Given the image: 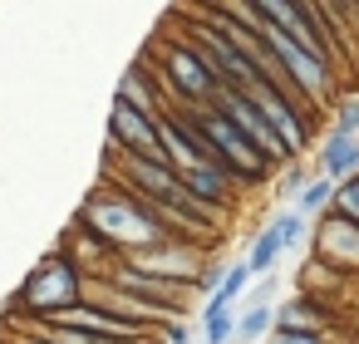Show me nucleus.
Instances as JSON below:
<instances>
[{
    "label": "nucleus",
    "instance_id": "1",
    "mask_svg": "<svg viewBox=\"0 0 359 344\" xmlns=\"http://www.w3.org/2000/svg\"><path fill=\"white\" fill-rule=\"evenodd\" d=\"M109 182H114V177H109ZM79 226H84L89 236H99L114 256H133V251H148V246H163V241H182V236H172L168 216H163L148 197H138L133 187H123V182H114V192L99 187V192L84 202Z\"/></svg>",
    "mask_w": 359,
    "mask_h": 344
},
{
    "label": "nucleus",
    "instance_id": "2",
    "mask_svg": "<svg viewBox=\"0 0 359 344\" xmlns=\"http://www.w3.org/2000/svg\"><path fill=\"white\" fill-rule=\"evenodd\" d=\"M84 285H89V270H84V266L60 246V251H50V256L25 275L20 295L11 300V315L50 319V315H60V310L79 305V300H84Z\"/></svg>",
    "mask_w": 359,
    "mask_h": 344
},
{
    "label": "nucleus",
    "instance_id": "3",
    "mask_svg": "<svg viewBox=\"0 0 359 344\" xmlns=\"http://www.w3.org/2000/svg\"><path fill=\"white\" fill-rule=\"evenodd\" d=\"M143 60L153 64V55H143ZM153 79H158V89H163L168 109H197V104H212V99H217V79L207 74V64L197 60V50H192L187 40L163 45V55H158V64H153Z\"/></svg>",
    "mask_w": 359,
    "mask_h": 344
},
{
    "label": "nucleus",
    "instance_id": "4",
    "mask_svg": "<svg viewBox=\"0 0 359 344\" xmlns=\"http://www.w3.org/2000/svg\"><path fill=\"white\" fill-rule=\"evenodd\" d=\"M251 30L266 40V50H271V55H276V64L285 69L290 89H295V94L320 113V109L330 104V94H334V74H330V64H325V60H315L305 45H295V40H290L280 25H271V20H256Z\"/></svg>",
    "mask_w": 359,
    "mask_h": 344
},
{
    "label": "nucleus",
    "instance_id": "5",
    "mask_svg": "<svg viewBox=\"0 0 359 344\" xmlns=\"http://www.w3.org/2000/svg\"><path fill=\"white\" fill-rule=\"evenodd\" d=\"M261 113H266V123L276 128V138L285 143V153L290 158H300L305 148H310V138H315V113L305 109V104H295V99H285L280 89H271L266 79L261 84H251V94H246Z\"/></svg>",
    "mask_w": 359,
    "mask_h": 344
},
{
    "label": "nucleus",
    "instance_id": "6",
    "mask_svg": "<svg viewBox=\"0 0 359 344\" xmlns=\"http://www.w3.org/2000/svg\"><path fill=\"white\" fill-rule=\"evenodd\" d=\"M212 104H217V109H222V113H226V118H231V123L241 128V138H246V143H251V148H256L261 158H271L276 167L295 163V158L285 153V143L276 138V128L266 123V113H261V109H256V104H251V99H246L241 89H217V99H212Z\"/></svg>",
    "mask_w": 359,
    "mask_h": 344
},
{
    "label": "nucleus",
    "instance_id": "7",
    "mask_svg": "<svg viewBox=\"0 0 359 344\" xmlns=\"http://www.w3.org/2000/svg\"><path fill=\"white\" fill-rule=\"evenodd\" d=\"M109 148H118V153H138V158H153V163H163L158 118H148V113H138L133 104L114 99V109H109Z\"/></svg>",
    "mask_w": 359,
    "mask_h": 344
},
{
    "label": "nucleus",
    "instance_id": "8",
    "mask_svg": "<svg viewBox=\"0 0 359 344\" xmlns=\"http://www.w3.org/2000/svg\"><path fill=\"white\" fill-rule=\"evenodd\" d=\"M300 236H305V216H300L295 207H290V212H280V216H276V221L251 241V256H246L251 275H266V270H271V266H276V261H280Z\"/></svg>",
    "mask_w": 359,
    "mask_h": 344
},
{
    "label": "nucleus",
    "instance_id": "9",
    "mask_svg": "<svg viewBox=\"0 0 359 344\" xmlns=\"http://www.w3.org/2000/svg\"><path fill=\"white\" fill-rule=\"evenodd\" d=\"M177 177H182V187H187L197 202H207L212 212L231 207V197H236V177H231L226 167H217V163H197V167H187V172H177Z\"/></svg>",
    "mask_w": 359,
    "mask_h": 344
},
{
    "label": "nucleus",
    "instance_id": "10",
    "mask_svg": "<svg viewBox=\"0 0 359 344\" xmlns=\"http://www.w3.org/2000/svg\"><path fill=\"white\" fill-rule=\"evenodd\" d=\"M114 99H123V104H133L138 113H148V118H163L168 113V99H163V89H158V79H153V64L148 60H138L128 74H123V84H118V94Z\"/></svg>",
    "mask_w": 359,
    "mask_h": 344
},
{
    "label": "nucleus",
    "instance_id": "11",
    "mask_svg": "<svg viewBox=\"0 0 359 344\" xmlns=\"http://www.w3.org/2000/svg\"><path fill=\"white\" fill-rule=\"evenodd\" d=\"M320 256L330 266H359V221H344V216H325L320 221Z\"/></svg>",
    "mask_w": 359,
    "mask_h": 344
},
{
    "label": "nucleus",
    "instance_id": "12",
    "mask_svg": "<svg viewBox=\"0 0 359 344\" xmlns=\"http://www.w3.org/2000/svg\"><path fill=\"white\" fill-rule=\"evenodd\" d=\"M158 143H163V163H168L172 172H187V167L207 163V158H202V148L187 138V128H182L172 113H163V118H158Z\"/></svg>",
    "mask_w": 359,
    "mask_h": 344
},
{
    "label": "nucleus",
    "instance_id": "13",
    "mask_svg": "<svg viewBox=\"0 0 359 344\" xmlns=\"http://www.w3.org/2000/svg\"><path fill=\"white\" fill-rule=\"evenodd\" d=\"M320 172L325 177H349V172H359V138H349V133H334L330 128V138L320 143Z\"/></svg>",
    "mask_w": 359,
    "mask_h": 344
},
{
    "label": "nucleus",
    "instance_id": "14",
    "mask_svg": "<svg viewBox=\"0 0 359 344\" xmlns=\"http://www.w3.org/2000/svg\"><path fill=\"white\" fill-rule=\"evenodd\" d=\"M330 197H334V177H325V172H315L300 192H295V212L310 221V216H320L325 207H330Z\"/></svg>",
    "mask_w": 359,
    "mask_h": 344
},
{
    "label": "nucleus",
    "instance_id": "15",
    "mask_svg": "<svg viewBox=\"0 0 359 344\" xmlns=\"http://www.w3.org/2000/svg\"><path fill=\"white\" fill-rule=\"evenodd\" d=\"M276 329H290V334H320V329H325V319H320V310H315V305L295 300V305L276 310Z\"/></svg>",
    "mask_w": 359,
    "mask_h": 344
},
{
    "label": "nucleus",
    "instance_id": "16",
    "mask_svg": "<svg viewBox=\"0 0 359 344\" xmlns=\"http://www.w3.org/2000/svg\"><path fill=\"white\" fill-rule=\"evenodd\" d=\"M246 280H251V266H246V261H241V266H231V270L217 280V290H212L207 310H231V305H236V295L246 290Z\"/></svg>",
    "mask_w": 359,
    "mask_h": 344
},
{
    "label": "nucleus",
    "instance_id": "17",
    "mask_svg": "<svg viewBox=\"0 0 359 344\" xmlns=\"http://www.w3.org/2000/svg\"><path fill=\"white\" fill-rule=\"evenodd\" d=\"M330 212H334V216H344V221H359V172H349V177H339V182H334Z\"/></svg>",
    "mask_w": 359,
    "mask_h": 344
},
{
    "label": "nucleus",
    "instance_id": "18",
    "mask_svg": "<svg viewBox=\"0 0 359 344\" xmlns=\"http://www.w3.org/2000/svg\"><path fill=\"white\" fill-rule=\"evenodd\" d=\"M236 339V315L231 310H202V344H226Z\"/></svg>",
    "mask_w": 359,
    "mask_h": 344
},
{
    "label": "nucleus",
    "instance_id": "19",
    "mask_svg": "<svg viewBox=\"0 0 359 344\" xmlns=\"http://www.w3.org/2000/svg\"><path fill=\"white\" fill-rule=\"evenodd\" d=\"M276 329V310L271 305H251L241 319H236V334L241 339H261V334H271Z\"/></svg>",
    "mask_w": 359,
    "mask_h": 344
},
{
    "label": "nucleus",
    "instance_id": "20",
    "mask_svg": "<svg viewBox=\"0 0 359 344\" xmlns=\"http://www.w3.org/2000/svg\"><path fill=\"white\" fill-rule=\"evenodd\" d=\"M334 133H349V138H359V94H344V99H334Z\"/></svg>",
    "mask_w": 359,
    "mask_h": 344
},
{
    "label": "nucleus",
    "instance_id": "21",
    "mask_svg": "<svg viewBox=\"0 0 359 344\" xmlns=\"http://www.w3.org/2000/svg\"><path fill=\"white\" fill-rule=\"evenodd\" d=\"M305 182H310V177H305V167H295V163H285V177H280V187H285V197H290V202H295V192H300Z\"/></svg>",
    "mask_w": 359,
    "mask_h": 344
},
{
    "label": "nucleus",
    "instance_id": "22",
    "mask_svg": "<svg viewBox=\"0 0 359 344\" xmlns=\"http://www.w3.org/2000/svg\"><path fill=\"white\" fill-rule=\"evenodd\" d=\"M271 344H325V339H320V334H290V329H276Z\"/></svg>",
    "mask_w": 359,
    "mask_h": 344
},
{
    "label": "nucleus",
    "instance_id": "23",
    "mask_svg": "<svg viewBox=\"0 0 359 344\" xmlns=\"http://www.w3.org/2000/svg\"><path fill=\"white\" fill-rule=\"evenodd\" d=\"M168 344H187V329L182 324H168Z\"/></svg>",
    "mask_w": 359,
    "mask_h": 344
}]
</instances>
